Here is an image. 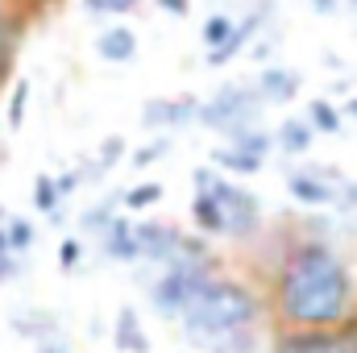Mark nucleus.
Segmentation results:
<instances>
[{"label":"nucleus","instance_id":"nucleus-16","mask_svg":"<svg viewBox=\"0 0 357 353\" xmlns=\"http://www.w3.org/2000/svg\"><path fill=\"white\" fill-rule=\"evenodd\" d=\"M208 167L220 171V175H229V179H250V175H262V171H266L262 158H254V154H245V150H237V146H216V150H208Z\"/></svg>","mask_w":357,"mask_h":353},{"label":"nucleus","instance_id":"nucleus-20","mask_svg":"<svg viewBox=\"0 0 357 353\" xmlns=\"http://www.w3.org/2000/svg\"><path fill=\"white\" fill-rule=\"evenodd\" d=\"M233 25H237V13H229V8H216V13H208V17L199 21V42H204V54L220 50V46L229 42Z\"/></svg>","mask_w":357,"mask_h":353},{"label":"nucleus","instance_id":"nucleus-17","mask_svg":"<svg viewBox=\"0 0 357 353\" xmlns=\"http://www.w3.org/2000/svg\"><path fill=\"white\" fill-rule=\"evenodd\" d=\"M303 117H307V125L316 129V137H337V133L345 129L341 104H337V100H328V96H312V100H307V108H303Z\"/></svg>","mask_w":357,"mask_h":353},{"label":"nucleus","instance_id":"nucleus-18","mask_svg":"<svg viewBox=\"0 0 357 353\" xmlns=\"http://www.w3.org/2000/svg\"><path fill=\"white\" fill-rule=\"evenodd\" d=\"M191 225H195V233L199 237H225V216H220V204H216V195L212 191H195L191 195Z\"/></svg>","mask_w":357,"mask_h":353},{"label":"nucleus","instance_id":"nucleus-1","mask_svg":"<svg viewBox=\"0 0 357 353\" xmlns=\"http://www.w3.org/2000/svg\"><path fill=\"white\" fill-rule=\"evenodd\" d=\"M274 329H349L357 320V270L337 241L303 237L287 225L262 270Z\"/></svg>","mask_w":357,"mask_h":353},{"label":"nucleus","instance_id":"nucleus-15","mask_svg":"<svg viewBox=\"0 0 357 353\" xmlns=\"http://www.w3.org/2000/svg\"><path fill=\"white\" fill-rule=\"evenodd\" d=\"M112 350L116 353H150V333H146L137 308H129V303L112 320Z\"/></svg>","mask_w":357,"mask_h":353},{"label":"nucleus","instance_id":"nucleus-8","mask_svg":"<svg viewBox=\"0 0 357 353\" xmlns=\"http://www.w3.org/2000/svg\"><path fill=\"white\" fill-rule=\"evenodd\" d=\"M195 117H199V96L183 91V96H154V100H146L137 121H142V129H150L154 137H158V133L175 137V133H183V129L195 125Z\"/></svg>","mask_w":357,"mask_h":353},{"label":"nucleus","instance_id":"nucleus-37","mask_svg":"<svg viewBox=\"0 0 357 353\" xmlns=\"http://www.w3.org/2000/svg\"><path fill=\"white\" fill-rule=\"evenodd\" d=\"M84 4V13H88L91 21H104L108 17V0H79Z\"/></svg>","mask_w":357,"mask_h":353},{"label":"nucleus","instance_id":"nucleus-4","mask_svg":"<svg viewBox=\"0 0 357 353\" xmlns=\"http://www.w3.org/2000/svg\"><path fill=\"white\" fill-rule=\"evenodd\" d=\"M191 183H195V191H212V195H216L220 216H225V237H229V241H254V237L266 229L262 200H258L245 183L212 171L208 163L191 171Z\"/></svg>","mask_w":357,"mask_h":353},{"label":"nucleus","instance_id":"nucleus-14","mask_svg":"<svg viewBox=\"0 0 357 353\" xmlns=\"http://www.w3.org/2000/svg\"><path fill=\"white\" fill-rule=\"evenodd\" d=\"M270 133H274V150L282 158H307L316 150V129L307 125V117H282L278 129H270Z\"/></svg>","mask_w":357,"mask_h":353},{"label":"nucleus","instance_id":"nucleus-6","mask_svg":"<svg viewBox=\"0 0 357 353\" xmlns=\"http://www.w3.org/2000/svg\"><path fill=\"white\" fill-rule=\"evenodd\" d=\"M341 183H345V175L333 163H316V158L299 163V167H287V175H282L291 204L303 208V212H333Z\"/></svg>","mask_w":357,"mask_h":353},{"label":"nucleus","instance_id":"nucleus-26","mask_svg":"<svg viewBox=\"0 0 357 353\" xmlns=\"http://www.w3.org/2000/svg\"><path fill=\"white\" fill-rule=\"evenodd\" d=\"M171 146H175V137H167V133H158V137H150V142H142L133 154H129V167H137V171H146V167H154V163H162L167 154H171Z\"/></svg>","mask_w":357,"mask_h":353},{"label":"nucleus","instance_id":"nucleus-13","mask_svg":"<svg viewBox=\"0 0 357 353\" xmlns=\"http://www.w3.org/2000/svg\"><path fill=\"white\" fill-rule=\"evenodd\" d=\"M137 50H142L137 29H133V25H125V21H112V25H104V29L96 33V54H100V63L125 67V63H133V59H137Z\"/></svg>","mask_w":357,"mask_h":353},{"label":"nucleus","instance_id":"nucleus-38","mask_svg":"<svg viewBox=\"0 0 357 353\" xmlns=\"http://www.w3.org/2000/svg\"><path fill=\"white\" fill-rule=\"evenodd\" d=\"M142 0H108V17H129Z\"/></svg>","mask_w":357,"mask_h":353},{"label":"nucleus","instance_id":"nucleus-41","mask_svg":"<svg viewBox=\"0 0 357 353\" xmlns=\"http://www.w3.org/2000/svg\"><path fill=\"white\" fill-rule=\"evenodd\" d=\"M4 220H8V208L0 204V258H13L8 254V237H4Z\"/></svg>","mask_w":357,"mask_h":353},{"label":"nucleus","instance_id":"nucleus-21","mask_svg":"<svg viewBox=\"0 0 357 353\" xmlns=\"http://www.w3.org/2000/svg\"><path fill=\"white\" fill-rule=\"evenodd\" d=\"M116 212H125V208H121V191L104 195L100 204H91L88 212L79 216V237H100V233L112 225V216H116Z\"/></svg>","mask_w":357,"mask_h":353},{"label":"nucleus","instance_id":"nucleus-33","mask_svg":"<svg viewBox=\"0 0 357 353\" xmlns=\"http://www.w3.org/2000/svg\"><path fill=\"white\" fill-rule=\"evenodd\" d=\"M17 274H25V258H0V287L13 283Z\"/></svg>","mask_w":357,"mask_h":353},{"label":"nucleus","instance_id":"nucleus-29","mask_svg":"<svg viewBox=\"0 0 357 353\" xmlns=\"http://www.w3.org/2000/svg\"><path fill=\"white\" fill-rule=\"evenodd\" d=\"M88 258V237H79V233H71V237H63L59 241V270H79Z\"/></svg>","mask_w":357,"mask_h":353},{"label":"nucleus","instance_id":"nucleus-12","mask_svg":"<svg viewBox=\"0 0 357 353\" xmlns=\"http://www.w3.org/2000/svg\"><path fill=\"white\" fill-rule=\"evenodd\" d=\"M137 216H129V212H116L112 216V225L96 237V246H100V254L108 258V262H121V266H137L142 262V250H137Z\"/></svg>","mask_w":357,"mask_h":353},{"label":"nucleus","instance_id":"nucleus-28","mask_svg":"<svg viewBox=\"0 0 357 353\" xmlns=\"http://www.w3.org/2000/svg\"><path fill=\"white\" fill-rule=\"evenodd\" d=\"M125 150H129V142H125L121 133H112V137H104V142H100V150H96V158H91V163H96V171H100V179L108 175L116 163H125V158H129Z\"/></svg>","mask_w":357,"mask_h":353},{"label":"nucleus","instance_id":"nucleus-36","mask_svg":"<svg viewBox=\"0 0 357 353\" xmlns=\"http://www.w3.org/2000/svg\"><path fill=\"white\" fill-rule=\"evenodd\" d=\"M8 4H17V8H25L29 17H38L42 8H54V4H63V0H8Z\"/></svg>","mask_w":357,"mask_h":353},{"label":"nucleus","instance_id":"nucleus-23","mask_svg":"<svg viewBox=\"0 0 357 353\" xmlns=\"http://www.w3.org/2000/svg\"><path fill=\"white\" fill-rule=\"evenodd\" d=\"M4 237H8V254H13V258H29V250H33V241H38V229H33L29 216L8 212V220H4Z\"/></svg>","mask_w":357,"mask_h":353},{"label":"nucleus","instance_id":"nucleus-42","mask_svg":"<svg viewBox=\"0 0 357 353\" xmlns=\"http://www.w3.org/2000/svg\"><path fill=\"white\" fill-rule=\"evenodd\" d=\"M212 4H225V0H212Z\"/></svg>","mask_w":357,"mask_h":353},{"label":"nucleus","instance_id":"nucleus-34","mask_svg":"<svg viewBox=\"0 0 357 353\" xmlns=\"http://www.w3.org/2000/svg\"><path fill=\"white\" fill-rule=\"evenodd\" d=\"M154 4H158L167 17H178V21H183V17H191V0H154Z\"/></svg>","mask_w":357,"mask_h":353},{"label":"nucleus","instance_id":"nucleus-25","mask_svg":"<svg viewBox=\"0 0 357 353\" xmlns=\"http://www.w3.org/2000/svg\"><path fill=\"white\" fill-rule=\"evenodd\" d=\"M158 200H162V183H150V179H146V183H133V187H125V191H121V208H125L129 216H133V212L154 208Z\"/></svg>","mask_w":357,"mask_h":353},{"label":"nucleus","instance_id":"nucleus-7","mask_svg":"<svg viewBox=\"0 0 357 353\" xmlns=\"http://www.w3.org/2000/svg\"><path fill=\"white\" fill-rule=\"evenodd\" d=\"M266 353H357V320L349 329H274Z\"/></svg>","mask_w":357,"mask_h":353},{"label":"nucleus","instance_id":"nucleus-11","mask_svg":"<svg viewBox=\"0 0 357 353\" xmlns=\"http://www.w3.org/2000/svg\"><path fill=\"white\" fill-rule=\"evenodd\" d=\"M254 88H258V96H262L266 108H287V104L299 100L303 75H299L295 67H287V63H270V67H262V71L254 75Z\"/></svg>","mask_w":357,"mask_h":353},{"label":"nucleus","instance_id":"nucleus-27","mask_svg":"<svg viewBox=\"0 0 357 353\" xmlns=\"http://www.w3.org/2000/svg\"><path fill=\"white\" fill-rule=\"evenodd\" d=\"M225 146H237V150H245V154H254V158L266 163L270 154H274V133H270L266 125H258V129H245L241 137H233V142H225Z\"/></svg>","mask_w":357,"mask_h":353},{"label":"nucleus","instance_id":"nucleus-22","mask_svg":"<svg viewBox=\"0 0 357 353\" xmlns=\"http://www.w3.org/2000/svg\"><path fill=\"white\" fill-rule=\"evenodd\" d=\"M29 204H33V212L38 216H54V212H63V191H59V179L54 175H38L33 179V187H29Z\"/></svg>","mask_w":357,"mask_h":353},{"label":"nucleus","instance_id":"nucleus-35","mask_svg":"<svg viewBox=\"0 0 357 353\" xmlns=\"http://www.w3.org/2000/svg\"><path fill=\"white\" fill-rule=\"evenodd\" d=\"M33 353H75V350H71V341H67V337H46V341H38V345H33Z\"/></svg>","mask_w":357,"mask_h":353},{"label":"nucleus","instance_id":"nucleus-19","mask_svg":"<svg viewBox=\"0 0 357 353\" xmlns=\"http://www.w3.org/2000/svg\"><path fill=\"white\" fill-rule=\"evenodd\" d=\"M8 329H13V333H21V337H29L33 345H38V341H46V337H63V329H59L54 312H21V316H13V320H8Z\"/></svg>","mask_w":357,"mask_h":353},{"label":"nucleus","instance_id":"nucleus-40","mask_svg":"<svg viewBox=\"0 0 357 353\" xmlns=\"http://www.w3.org/2000/svg\"><path fill=\"white\" fill-rule=\"evenodd\" d=\"M341 117H345V125H357V91H349L341 100Z\"/></svg>","mask_w":357,"mask_h":353},{"label":"nucleus","instance_id":"nucleus-10","mask_svg":"<svg viewBox=\"0 0 357 353\" xmlns=\"http://www.w3.org/2000/svg\"><path fill=\"white\" fill-rule=\"evenodd\" d=\"M25 29H29V13L4 0L0 4V100H4V88L13 84V67H17Z\"/></svg>","mask_w":357,"mask_h":353},{"label":"nucleus","instance_id":"nucleus-30","mask_svg":"<svg viewBox=\"0 0 357 353\" xmlns=\"http://www.w3.org/2000/svg\"><path fill=\"white\" fill-rule=\"evenodd\" d=\"M208 353H262V337H258V329H250V333H237V337L216 341Z\"/></svg>","mask_w":357,"mask_h":353},{"label":"nucleus","instance_id":"nucleus-24","mask_svg":"<svg viewBox=\"0 0 357 353\" xmlns=\"http://www.w3.org/2000/svg\"><path fill=\"white\" fill-rule=\"evenodd\" d=\"M29 96H33L29 80H21V75H17V80H13V91H8V100H4V117H0V121H4V129H13V133H17V129L25 125Z\"/></svg>","mask_w":357,"mask_h":353},{"label":"nucleus","instance_id":"nucleus-5","mask_svg":"<svg viewBox=\"0 0 357 353\" xmlns=\"http://www.w3.org/2000/svg\"><path fill=\"white\" fill-rule=\"evenodd\" d=\"M262 117H266V104H262L258 88L245 84V80H233V84H220L208 100H199L195 125H199V129H212V133L225 137V142H233V137H241L245 129H258Z\"/></svg>","mask_w":357,"mask_h":353},{"label":"nucleus","instance_id":"nucleus-32","mask_svg":"<svg viewBox=\"0 0 357 353\" xmlns=\"http://www.w3.org/2000/svg\"><path fill=\"white\" fill-rule=\"evenodd\" d=\"M54 179H59V191H63V200H71L79 187H88V175H84V167H79V163H75V167H67L63 175H54Z\"/></svg>","mask_w":357,"mask_h":353},{"label":"nucleus","instance_id":"nucleus-2","mask_svg":"<svg viewBox=\"0 0 357 353\" xmlns=\"http://www.w3.org/2000/svg\"><path fill=\"white\" fill-rule=\"evenodd\" d=\"M266 316V295L258 283L250 278H237V274H216L199 295L195 303L178 316V333L199 345V350H212L216 341L225 337H237V333H250L258 329Z\"/></svg>","mask_w":357,"mask_h":353},{"label":"nucleus","instance_id":"nucleus-3","mask_svg":"<svg viewBox=\"0 0 357 353\" xmlns=\"http://www.w3.org/2000/svg\"><path fill=\"white\" fill-rule=\"evenodd\" d=\"M225 266L220 258L208 250V254H178L171 266H162L158 270V278L150 283V308L162 316V320H171L178 324V316L195 303V295L220 274Z\"/></svg>","mask_w":357,"mask_h":353},{"label":"nucleus","instance_id":"nucleus-9","mask_svg":"<svg viewBox=\"0 0 357 353\" xmlns=\"http://www.w3.org/2000/svg\"><path fill=\"white\" fill-rule=\"evenodd\" d=\"M137 229V250H142V262L146 266H171L178 258V246H183V233L187 229H178L171 220H154V216H146V220H137L133 225Z\"/></svg>","mask_w":357,"mask_h":353},{"label":"nucleus","instance_id":"nucleus-39","mask_svg":"<svg viewBox=\"0 0 357 353\" xmlns=\"http://www.w3.org/2000/svg\"><path fill=\"white\" fill-rule=\"evenodd\" d=\"M312 4V13H320V17H337L341 13V0H307Z\"/></svg>","mask_w":357,"mask_h":353},{"label":"nucleus","instance_id":"nucleus-31","mask_svg":"<svg viewBox=\"0 0 357 353\" xmlns=\"http://www.w3.org/2000/svg\"><path fill=\"white\" fill-rule=\"evenodd\" d=\"M333 212H337V216H357V179H345V183H341Z\"/></svg>","mask_w":357,"mask_h":353}]
</instances>
